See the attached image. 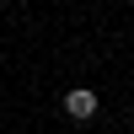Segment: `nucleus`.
I'll use <instances>...</instances> for the list:
<instances>
[{
    "mask_svg": "<svg viewBox=\"0 0 134 134\" xmlns=\"http://www.w3.org/2000/svg\"><path fill=\"white\" fill-rule=\"evenodd\" d=\"M64 113L70 118H97V91L91 86H70L64 91Z\"/></svg>",
    "mask_w": 134,
    "mask_h": 134,
    "instance_id": "obj_1",
    "label": "nucleus"
}]
</instances>
